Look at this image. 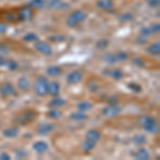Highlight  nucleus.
<instances>
[{"label": "nucleus", "mask_w": 160, "mask_h": 160, "mask_svg": "<svg viewBox=\"0 0 160 160\" xmlns=\"http://www.w3.org/2000/svg\"><path fill=\"white\" fill-rule=\"evenodd\" d=\"M38 118V112H35L34 110H26L24 112L19 113L16 118H14V123L18 124V125L26 126L27 124L35 120Z\"/></svg>", "instance_id": "1"}, {"label": "nucleus", "mask_w": 160, "mask_h": 160, "mask_svg": "<svg viewBox=\"0 0 160 160\" xmlns=\"http://www.w3.org/2000/svg\"><path fill=\"white\" fill-rule=\"evenodd\" d=\"M48 80L46 77L44 76H40L37 79L34 83V92L35 94H38V96H45V95L48 94Z\"/></svg>", "instance_id": "2"}, {"label": "nucleus", "mask_w": 160, "mask_h": 160, "mask_svg": "<svg viewBox=\"0 0 160 160\" xmlns=\"http://www.w3.org/2000/svg\"><path fill=\"white\" fill-rule=\"evenodd\" d=\"M86 18H87V14H86V13L82 12V11H79V10H77V11H74L68 16V25L69 26V27H75V26H77V25L79 24V22H83V20L86 19Z\"/></svg>", "instance_id": "3"}, {"label": "nucleus", "mask_w": 160, "mask_h": 160, "mask_svg": "<svg viewBox=\"0 0 160 160\" xmlns=\"http://www.w3.org/2000/svg\"><path fill=\"white\" fill-rule=\"evenodd\" d=\"M34 48H35V50L41 52L44 56H50L51 53H52V48H51V46L48 43L43 42V41H37V43H35V45H34Z\"/></svg>", "instance_id": "4"}, {"label": "nucleus", "mask_w": 160, "mask_h": 160, "mask_svg": "<svg viewBox=\"0 0 160 160\" xmlns=\"http://www.w3.org/2000/svg\"><path fill=\"white\" fill-rule=\"evenodd\" d=\"M15 94L16 93H15V89L12 83H10V82H3L2 84H0V95L3 98H8V97Z\"/></svg>", "instance_id": "5"}, {"label": "nucleus", "mask_w": 160, "mask_h": 160, "mask_svg": "<svg viewBox=\"0 0 160 160\" xmlns=\"http://www.w3.org/2000/svg\"><path fill=\"white\" fill-rule=\"evenodd\" d=\"M121 112H122V108L118 107V106H110V107H107L102 110V114H104L106 118H109L117 117Z\"/></svg>", "instance_id": "6"}, {"label": "nucleus", "mask_w": 160, "mask_h": 160, "mask_svg": "<svg viewBox=\"0 0 160 160\" xmlns=\"http://www.w3.org/2000/svg\"><path fill=\"white\" fill-rule=\"evenodd\" d=\"M33 16V10L31 9L30 6H26L22 7L19 10V14H18V19L19 20H26V19H30Z\"/></svg>", "instance_id": "7"}, {"label": "nucleus", "mask_w": 160, "mask_h": 160, "mask_svg": "<svg viewBox=\"0 0 160 160\" xmlns=\"http://www.w3.org/2000/svg\"><path fill=\"white\" fill-rule=\"evenodd\" d=\"M53 129H55V125H53V124L43 123L38 126V135H41V136H46V135H49Z\"/></svg>", "instance_id": "8"}, {"label": "nucleus", "mask_w": 160, "mask_h": 160, "mask_svg": "<svg viewBox=\"0 0 160 160\" xmlns=\"http://www.w3.org/2000/svg\"><path fill=\"white\" fill-rule=\"evenodd\" d=\"M82 73L79 71H75V72H72L71 74L68 75V77H66V81L68 82V83L71 84H76L80 82L82 80Z\"/></svg>", "instance_id": "9"}, {"label": "nucleus", "mask_w": 160, "mask_h": 160, "mask_svg": "<svg viewBox=\"0 0 160 160\" xmlns=\"http://www.w3.org/2000/svg\"><path fill=\"white\" fill-rule=\"evenodd\" d=\"M33 149L35 151V153L38 154H44L45 152H47L48 149V144L45 141H38L33 144Z\"/></svg>", "instance_id": "10"}, {"label": "nucleus", "mask_w": 160, "mask_h": 160, "mask_svg": "<svg viewBox=\"0 0 160 160\" xmlns=\"http://www.w3.org/2000/svg\"><path fill=\"white\" fill-rule=\"evenodd\" d=\"M19 133V129L17 127H9V128H6L3 131H2V135L6 138H9V139H13L15 137H17Z\"/></svg>", "instance_id": "11"}, {"label": "nucleus", "mask_w": 160, "mask_h": 160, "mask_svg": "<svg viewBox=\"0 0 160 160\" xmlns=\"http://www.w3.org/2000/svg\"><path fill=\"white\" fill-rule=\"evenodd\" d=\"M100 138H102V135H100L99 131L96 129H90L86 133V139H88V140H92V141L96 142V143L100 140Z\"/></svg>", "instance_id": "12"}, {"label": "nucleus", "mask_w": 160, "mask_h": 160, "mask_svg": "<svg viewBox=\"0 0 160 160\" xmlns=\"http://www.w3.org/2000/svg\"><path fill=\"white\" fill-rule=\"evenodd\" d=\"M0 65L3 66V68L11 69V71H15V69L18 68V64H17L14 60H10V59H4V58L0 61Z\"/></svg>", "instance_id": "13"}, {"label": "nucleus", "mask_w": 160, "mask_h": 160, "mask_svg": "<svg viewBox=\"0 0 160 160\" xmlns=\"http://www.w3.org/2000/svg\"><path fill=\"white\" fill-rule=\"evenodd\" d=\"M60 93V84L57 81H52L48 84V94L52 95V96H58Z\"/></svg>", "instance_id": "14"}, {"label": "nucleus", "mask_w": 160, "mask_h": 160, "mask_svg": "<svg viewBox=\"0 0 160 160\" xmlns=\"http://www.w3.org/2000/svg\"><path fill=\"white\" fill-rule=\"evenodd\" d=\"M18 89L20 91L26 92L29 90L30 88V80L27 78V77H22V78L18 79Z\"/></svg>", "instance_id": "15"}, {"label": "nucleus", "mask_w": 160, "mask_h": 160, "mask_svg": "<svg viewBox=\"0 0 160 160\" xmlns=\"http://www.w3.org/2000/svg\"><path fill=\"white\" fill-rule=\"evenodd\" d=\"M82 149H83L84 153H90L93 148L96 146V142L92 141V140H88L86 139V141L82 142Z\"/></svg>", "instance_id": "16"}, {"label": "nucleus", "mask_w": 160, "mask_h": 160, "mask_svg": "<svg viewBox=\"0 0 160 160\" xmlns=\"http://www.w3.org/2000/svg\"><path fill=\"white\" fill-rule=\"evenodd\" d=\"M146 51L148 53L153 56H159L160 55V44L159 43H153L149 46H148L146 48Z\"/></svg>", "instance_id": "17"}, {"label": "nucleus", "mask_w": 160, "mask_h": 160, "mask_svg": "<svg viewBox=\"0 0 160 160\" xmlns=\"http://www.w3.org/2000/svg\"><path fill=\"white\" fill-rule=\"evenodd\" d=\"M149 157H151V155H149L148 149H145V148L139 149V151L135 154V158L138 160H148V159H149Z\"/></svg>", "instance_id": "18"}, {"label": "nucleus", "mask_w": 160, "mask_h": 160, "mask_svg": "<svg viewBox=\"0 0 160 160\" xmlns=\"http://www.w3.org/2000/svg\"><path fill=\"white\" fill-rule=\"evenodd\" d=\"M139 122L142 125V127H144V126L146 125H149V124H153V123H156V118L154 117H151V115H143V117L140 118V120H139Z\"/></svg>", "instance_id": "19"}, {"label": "nucleus", "mask_w": 160, "mask_h": 160, "mask_svg": "<svg viewBox=\"0 0 160 160\" xmlns=\"http://www.w3.org/2000/svg\"><path fill=\"white\" fill-rule=\"evenodd\" d=\"M46 73L49 75V76L57 77V76H60L62 74V69H61V68H59V66H57V65H51L47 68Z\"/></svg>", "instance_id": "20"}, {"label": "nucleus", "mask_w": 160, "mask_h": 160, "mask_svg": "<svg viewBox=\"0 0 160 160\" xmlns=\"http://www.w3.org/2000/svg\"><path fill=\"white\" fill-rule=\"evenodd\" d=\"M65 104H66V100L64 98H53L49 102L48 106H49L50 108H59V107L64 106Z\"/></svg>", "instance_id": "21"}, {"label": "nucleus", "mask_w": 160, "mask_h": 160, "mask_svg": "<svg viewBox=\"0 0 160 160\" xmlns=\"http://www.w3.org/2000/svg\"><path fill=\"white\" fill-rule=\"evenodd\" d=\"M143 129L148 133H158L159 132V125H158V123L156 122V123L144 126Z\"/></svg>", "instance_id": "22"}, {"label": "nucleus", "mask_w": 160, "mask_h": 160, "mask_svg": "<svg viewBox=\"0 0 160 160\" xmlns=\"http://www.w3.org/2000/svg\"><path fill=\"white\" fill-rule=\"evenodd\" d=\"M97 7H98L99 9H102V10L108 11V10L112 9L113 3L111 2V0H99V1L97 2Z\"/></svg>", "instance_id": "23"}, {"label": "nucleus", "mask_w": 160, "mask_h": 160, "mask_svg": "<svg viewBox=\"0 0 160 160\" xmlns=\"http://www.w3.org/2000/svg\"><path fill=\"white\" fill-rule=\"evenodd\" d=\"M46 4V1L45 0H31L29 6L31 8H34V9H38V10H41L45 7Z\"/></svg>", "instance_id": "24"}, {"label": "nucleus", "mask_w": 160, "mask_h": 160, "mask_svg": "<svg viewBox=\"0 0 160 160\" xmlns=\"http://www.w3.org/2000/svg\"><path fill=\"white\" fill-rule=\"evenodd\" d=\"M133 142L137 144V145H144L146 143V137L142 133H138L133 137Z\"/></svg>", "instance_id": "25"}, {"label": "nucleus", "mask_w": 160, "mask_h": 160, "mask_svg": "<svg viewBox=\"0 0 160 160\" xmlns=\"http://www.w3.org/2000/svg\"><path fill=\"white\" fill-rule=\"evenodd\" d=\"M92 107H93V105L89 102H81L77 106L79 111H88V110L92 109Z\"/></svg>", "instance_id": "26"}, {"label": "nucleus", "mask_w": 160, "mask_h": 160, "mask_svg": "<svg viewBox=\"0 0 160 160\" xmlns=\"http://www.w3.org/2000/svg\"><path fill=\"white\" fill-rule=\"evenodd\" d=\"M71 118L74 121H84L88 118V115L82 112H75L71 115Z\"/></svg>", "instance_id": "27"}, {"label": "nucleus", "mask_w": 160, "mask_h": 160, "mask_svg": "<svg viewBox=\"0 0 160 160\" xmlns=\"http://www.w3.org/2000/svg\"><path fill=\"white\" fill-rule=\"evenodd\" d=\"M111 77H112L113 79H115V80H120V79H122L123 77H124V74H123V72L121 71V69H113V71H111Z\"/></svg>", "instance_id": "28"}, {"label": "nucleus", "mask_w": 160, "mask_h": 160, "mask_svg": "<svg viewBox=\"0 0 160 160\" xmlns=\"http://www.w3.org/2000/svg\"><path fill=\"white\" fill-rule=\"evenodd\" d=\"M108 45H109V41L107 38H100L96 43V47L98 49H105V48H107Z\"/></svg>", "instance_id": "29"}, {"label": "nucleus", "mask_w": 160, "mask_h": 160, "mask_svg": "<svg viewBox=\"0 0 160 160\" xmlns=\"http://www.w3.org/2000/svg\"><path fill=\"white\" fill-rule=\"evenodd\" d=\"M47 117L50 118H58L61 117V112L59 110H57L56 108H52L47 112Z\"/></svg>", "instance_id": "30"}, {"label": "nucleus", "mask_w": 160, "mask_h": 160, "mask_svg": "<svg viewBox=\"0 0 160 160\" xmlns=\"http://www.w3.org/2000/svg\"><path fill=\"white\" fill-rule=\"evenodd\" d=\"M38 35L35 34V33H28V34H26L24 38H22V40L25 41V42H35V41H38Z\"/></svg>", "instance_id": "31"}, {"label": "nucleus", "mask_w": 160, "mask_h": 160, "mask_svg": "<svg viewBox=\"0 0 160 160\" xmlns=\"http://www.w3.org/2000/svg\"><path fill=\"white\" fill-rule=\"evenodd\" d=\"M104 60L107 62V63H110V64H113L118 61V58L117 56L112 55V53H108V55L104 56Z\"/></svg>", "instance_id": "32"}, {"label": "nucleus", "mask_w": 160, "mask_h": 160, "mask_svg": "<svg viewBox=\"0 0 160 160\" xmlns=\"http://www.w3.org/2000/svg\"><path fill=\"white\" fill-rule=\"evenodd\" d=\"M132 18H133V15L130 14V13H125V14H122L118 17V19L121 22H128V20H131Z\"/></svg>", "instance_id": "33"}, {"label": "nucleus", "mask_w": 160, "mask_h": 160, "mask_svg": "<svg viewBox=\"0 0 160 160\" xmlns=\"http://www.w3.org/2000/svg\"><path fill=\"white\" fill-rule=\"evenodd\" d=\"M128 88L131 90V91H133L135 93H140L141 92V87L139 86V84L135 83V82H131V83L128 84Z\"/></svg>", "instance_id": "34"}, {"label": "nucleus", "mask_w": 160, "mask_h": 160, "mask_svg": "<svg viewBox=\"0 0 160 160\" xmlns=\"http://www.w3.org/2000/svg\"><path fill=\"white\" fill-rule=\"evenodd\" d=\"M49 40L52 41V42H63L65 38L62 37V35H52V37L49 38Z\"/></svg>", "instance_id": "35"}, {"label": "nucleus", "mask_w": 160, "mask_h": 160, "mask_svg": "<svg viewBox=\"0 0 160 160\" xmlns=\"http://www.w3.org/2000/svg\"><path fill=\"white\" fill-rule=\"evenodd\" d=\"M117 58H118V60L125 61L128 59V56H127V53H125V52H118L117 55Z\"/></svg>", "instance_id": "36"}, {"label": "nucleus", "mask_w": 160, "mask_h": 160, "mask_svg": "<svg viewBox=\"0 0 160 160\" xmlns=\"http://www.w3.org/2000/svg\"><path fill=\"white\" fill-rule=\"evenodd\" d=\"M141 34L144 35V37H148V35L152 34L151 28H142L141 29Z\"/></svg>", "instance_id": "37"}, {"label": "nucleus", "mask_w": 160, "mask_h": 160, "mask_svg": "<svg viewBox=\"0 0 160 160\" xmlns=\"http://www.w3.org/2000/svg\"><path fill=\"white\" fill-rule=\"evenodd\" d=\"M148 6L152 7V8H156V7H159L160 4V0H148Z\"/></svg>", "instance_id": "38"}, {"label": "nucleus", "mask_w": 160, "mask_h": 160, "mask_svg": "<svg viewBox=\"0 0 160 160\" xmlns=\"http://www.w3.org/2000/svg\"><path fill=\"white\" fill-rule=\"evenodd\" d=\"M151 31H152V33H158L160 31V25L159 24L153 25L151 27Z\"/></svg>", "instance_id": "39"}, {"label": "nucleus", "mask_w": 160, "mask_h": 160, "mask_svg": "<svg viewBox=\"0 0 160 160\" xmlns=\"http://www.w3.org/2000/svg\"><path fill=\"white\" fill-rule=\"evenodd\" d=\"M108 102H109V104H110L111 106H117V105L118 104V100L117 97H110Z\"/></svg>", "instance_id": "40"}, {"label": "nucleus", "mask_w": 160, "mask_h": 160, "mask_svg": "<svg viewBox=\"0 0 160 160\" xmlns=\"http://www.w3.org/2000/svg\"><path fill=\"white\" fill-rule=\"evenodd\" d=\"M133 63L136 64L137 66H143V61L139 58H135L133 59Z\"/></svg>", "instance_id": "41"}, {"label": "nucleus", "mask_w": 160, "mask_h": 160, "mask_svg": "<svg viewBox=\"0 0 160 160\" xmlns=\"http://www.w3.org/2000/svg\"><path fill=\"white\" fill-rule=\"evenodd\" d=\"M0 159H1V160H10V159H11V157H10L8 154L3 153V154L0 155Z\"/></svg>", "instance_id": "42"}, {"label": "nucleus", "mask_w": 160, "mask_h": 160, "mask_svg": "<svg viewBox=\"0 0 160 160\" xmlns=\"http://www.w3.org/2000/svg\"><path fill=\"white\" fill-rule=\"evenodd\" d=\"M7 26L4 25V24H1V22H0V33H4L7 31Z\"/></svg>", "instance_id": "43"}, {"label": "nucleus", "mask_w": 160, "mask_h": 160, "mask_svg": "<svg viewBox=\"0 0 160 160\" xmlns=\"http://www.w3.org/2000/svg\"><path fill=\"white\" fill-rule=\"evenodd\" d=\"M0 125H1V123H0Z\"/></svg>", "instance_id": "44"}]
</instances>
